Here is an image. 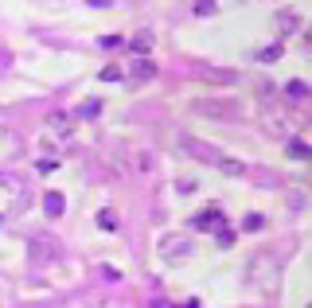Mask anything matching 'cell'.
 Wrapping results in <instances>:
<instances>
[{
    "label": "cell",
    "instance_id": "cell-5",
    "mask_svg": "<svg viewBox=\"0 0 312 308\" xmlns=\"http://www.w3.org/2000/svg\"><path fill=\"white\" fill-rule=\"evenodd\" d=\"M289 152H293L297 160H304V156H308V145H304V141H293V145H289Z\"/></svg>",
    "mask_w": 312,
    "mask_h": 308
},
{
    "label": "cell",
    "instance_id": "cell-4",
    "mask_svg": "<svg viewBox=\"0 0 312 308\" xmlns=\"http://www.w3.org/2000/svg\"><path fill=\"white\" fill-rule=\"evenodd\" d=\"M285 94H289V98H304V94H308V86H304V82H289V86H285Z\"/></svg>",
    "mask_w": 312,
    "mask_h": 308
},
{
    "label": "cell",
    "instance_id": "cell-9",
    "mask_svg": "<svg viewBox=\"0 0 312 308\" xmlns=\"http://www.w3.org/2000/svg\"><path fill=\"white\" fill-rule=\"evenodd\" d=\"M195 12H203V16L215 12V0H199V4H195Z\"/></svg>",
    "mask_w": 312,
    "mask_h": 308
},
{
    "label": "cell",
    "instance_id": "cell-8",
    "mask_svg": "<svg viewBox=\"0 0 312 308\" xmlns=\"http://www.w3.org/2000/svg\"><path fill=\"white\" fill-rule=\"evenodd\" d=\"M215 234H219V246H230V242H234V234H230V230H223V226H219Z\"/></svg>",
    "mask_w": 312,
    "mask_h": 308
},
{
    "label": "cell",
    "instance_id": "cell-1",
    "mask_svg": "<svg viewBox=\"0 0 312 308\" xmlns=\"http://www.w3.org/2000/svg\"><path fill=\"white\" fill-rule=\"evenodd\" d=\"M24 203H28L24 183H20V179H12V176H0V222H4V219H16Z\"/></svg>",
    "mask_w": 312,
    "mask_h": 308
},
{
    "label": "cell",
    "instance_id": "cell-11",
    "mask_svg": "<svg viewBox=\"0 0 312 308\" xmlns=\"http://www.w3.org/2000/svg\"><path fill=\"white\" fill-rule=\"evenodd\" d=\"M90 4H98V8H105V4H109V0H90Z\"/></svg>",
    "mask_w": 312,
    "mask_h": 308
},
{
    "label": "cell",
    "instance_id": "cell-2",
    "mask_svg": "<svg viewBox=\"0 0 312 308\" xmlns=\"http://www.w3.org/2000/svg\"><path fill=\"white\" fill-rule=\"evenodd\" d=\"M223 226V215L219 211H203V215H195V230H219Z\"/></svg>",
    "mask_w": 312,
    "mask_h": 308
},
{
    "label": "cell",
    "instance_id": "cell-3",
    "mask_svg": "<svg viewBox=\"0 0 312 308\" xmlns=\"http://www.w3.org/2000/svg\"><path fill=\"white\" fill-rule=\"evenodd\" d=\"M129 74H133V78H152V74H156V63L137 59V63H129Z\"/></svg>",
    "mask_w": 312,
    "mask_h": 308
},
{
    "label": "cell",
    "instance_id": "cell-10",
    "mask_svg": "<svg viewBox=\"0 0 312 308\" xmlns=\"http://www.w3.org/2000/svg\"><path fill=\"white\" fill-rule=\"evenodd\" d=\"M102 78H105V82H113V78H121V71H117V67H105Z\"/></svg>",
    "mask_w": 312,
    "mask_h": 308
},
{
    "label": "cell",
    "instance_id": "cell-6",
    "mask_svg": "<svg viewBox=\"0 0 312 308\" xmlns=\"http://www.w3.org/2000/svg\"><path fill=\"white\" fill-rule=\"evenodd\" d=\"M63 211V199L59 195H47V215H59Z\"/></svg>",
    "mask_w": 312,
    "mask_h": 308
},
{
    "label": "cell",
    "instance_id": "cell-7",
    "mask_svg": "<svg viewBox=\"0 0 312 308\" xmlns=\"http://www.w3.org/2000/svg\"><path fill=\"white\" fill-rule=\"evenodd\" d=\"M242 230H262V215H246V222H242Z\"/></svg>",
    "mask_w": 312,
    "mask_h": 308
}]
</instances>
